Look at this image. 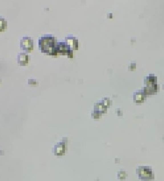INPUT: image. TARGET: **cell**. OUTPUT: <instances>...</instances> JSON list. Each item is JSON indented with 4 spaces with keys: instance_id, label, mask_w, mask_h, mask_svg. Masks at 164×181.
Segmentation results:
<instances>
[{
    "instance_id": "52a82bcc",
    "label": "cell",
    "mask_w": 164,
    "mask_h": 181,
    "mask_svg": "<svg viewBox=\"0 0 164 181\" xmlns=\"http://www.w3.org/2000/svg\"><path fill=\"white\" fill-rule=\"evenodd\" d=\"M7 27V22L4 18L0 17V32H4Z\"/></svg>"
},
{
    "instance_id": "7a4b0ae2",
    "label": "cell",
    "mask_w": 164,
    "mask_h": 181,
    "mask_svg": "<svg viewBox=\"0 0 164 181\" xmlns=\"http://www.w3.org/2000/svg\"><path fill=\"white\" fill-rule=\"evenodd\" d=\"M20 47L21 49L27 53L31 52L33 49V41L30 37H23L20 40Z\"/></svg>"
},
{
    "instance_id": "9c48e42d",
    "label": "cell",
    "mask_w": 164,
    "mask_h": 181,
    "mask_svg": "<svg viewBox=\"0 0 164 181\" xmlns=\"http://www.w3.org/2000/svg\"><path fill=\"white\" fill-rule=\"evenodd\" d=\"M0 83H1V80H0Z\"/></svg>"
},
{
    "instance_id": "277c9868",
    "label": "cell",
    "mask_w": 164,
    "mask_h": 181,
    "mask_svg": "<svg viewBox=\"0 0 164 181\" xmlns=\"http://www.w3.org/2000/svg\"><path fill=\"white\" fill-rule=\"evenodd\" d=\"M29 56L27 53H19L18 55V63L21 66H26L28 64Z\"/></svg>"
},
{
    "instance_id": "5b68a950",
    "label": "cell",
    "mask_w": 164,
    "mask_h": 181,
    "mask_svg": "<svg viewBox=\"0 0 164 181\" xmlns=\"http://www.w3.org/2000/svg\"><path fill=\"white\" fill-rule=\"evenodd\" d=\"M53 152L56 156H58V155H63V153L65 152V144H64V142L57 143L56 145L54 147V149H53Z\"/></svg>"
},
{
    "instance_id": "3957f363",
    "label": "cell",
    "mask_w": 164,
    "mask_h": 181,
    "mask_svg": "<svg viewBox=\"0 0 164 181\" xmlns=\"http://www.w3.org/2000/svg\"><path fill=\"white\" fill-rule=\"evenodd\" d=\"M65 43L70 47L71 49H77L78 47V41L73 36H68L65 39Z\"/></svg>"
},
{
    "instance_id": "ba28073f",
    "label": "cell",
    "mask_w": 164,
    "mask_h": 181,
    "mask_svg": "<svg viewBox=\"0 0 164 181\" xmlns=\"http://www.w3.org/2000/svg\"><path fill=\"white\" fill-rule=\"evenodd\" d=\"M27 83H28L29 85H33V86H37L38 83H39L38 81L35 80V79H28Z\"/></svg>"
},
{
    "instance_id": "8992f818",
    "label": "cell",
    "mask_w": 164,
    "mask_h": 181,
    "mask_svg": "<svg viewBox=\"0 0 164 181\" xmlns=\"http://www.w3.org/2000/svg\"><path fill=\"white\" fill-rule=\"evenodd\" d=\"M95 110H96L97 112L100 113V114L105 113V112H106V106H105L104 105L103 102L98 103V104H96V106H95Z\"/></svg>"
},
{
    "instance_id": "6da1fadb",
    "label": "cell",
    "mask_w": 164,
    "mask_h": 181,
    "mask_svg": "<svg viewBox=\"0 0 164 181\" xmlns=\"http://www.w3.org/2000/svg\"><path fill=\"white\" fill-rule=\"evenodd\" d=\"M55 39L50 35H45L39 40V47L42 53L51 55H56Z\"/></svg>"
}]
</instances>
